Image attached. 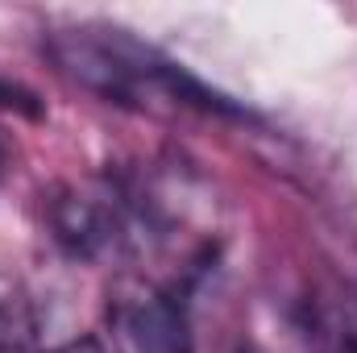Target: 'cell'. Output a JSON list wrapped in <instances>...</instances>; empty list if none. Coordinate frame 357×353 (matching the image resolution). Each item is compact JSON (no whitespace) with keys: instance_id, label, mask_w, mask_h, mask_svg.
Returning <instances> with one entry per match:
<instances>
[{"instance_id":"1","label":"cell","mask_w":357,"mask_h":353,"mask_svg":"<svg viewBox=\"0 0 357 353\" xmlns=\"http://www.w3.org/2000/svg\"><path fill=\"white\" fill-rule=\"evenodd\" d=\"M50 54L63 75L79 88L96 91L108 104L129 108H195V112H237L225 96L204 88L191 71H183L154 46L137 42L116 25H79L59 29L50 38Z\"/></svg>"},{"instance_id":"2","label":"cell","mask_w":357,"mask_h":353,"mask_svg":"<svg viewBox=\"0 0 357 353\" xmlns=\"http://www.w3.org/2000/svg\"><path fill=\"white\" fill-rule=\"evenodd\" d=\"M50 229H54V241L71 258H84V262L121 254L125 246H133L142 237L133 200L104 183L63 187L50 200Z\"/></svg>"},{"instance_id":"3","label":"cell","mask_w":357,"mask_h":353,"mask_svg":"<svg viewBox=\"0 0 357 353\" xmlns=\"http://www.w3.org/2000/svg\"><path fill=\"white\" fill-rule=\"evenodd\" d=\"M121 320H125V333H129L137 353H195L187 299H183L178 287H142V291H133Z\"/></svg>"},{"instance_id":"4","label":"cell","mask_w":357,"mask_h":353,"mask_svg":"<svg viewBox=\"0 0 357 353\" xmlns=\"http://www.w3.org/2000/svg\"><path fill=\"white\" fill-rule=\"evenodd\" d=\"M29 337V308L21 299V291L0 278V353H21Z\"/></svg>"},{"instance_id":"5","label":"cell","mask_w":357,"mask_h":353,"mask_svg":"<svg viewBox=\"0 0 357 353\" xmlns=\"http://www.w3.org/2000/svg\"><path fill=\"white\" fill-rule=\"evenodd\" d=\"M54 353H112L108 350V345H104V341H100V337H75V341H67V345H59V350Z\"/></svg>"},{"instance_id":"6","label":"cell","mask_w":357,"mask_h":353,"mask_svg":"<svg viewBox=\"0 0 357 353\" xmlns=\"http://www.w3.org/2000/svg\"><path fill=\"white\" fill-rule=\"evenodd\" d=\"M349 353H357V303H354V320H349Z\"/></svg>"},{"instance_id":"7","label":"cell","mask_w":357,"mask_h":353,"mask_svg":"<svg viewBox=\"0 0 357 353\" xmlns=\"http://www.w3.org/2000/svg\"><path fill=\"white\" fill-rule=\"evenodd\" d=\"M4 171H8V146H4V137H0V179H4Z\"/></svg>"}]
</instances>
